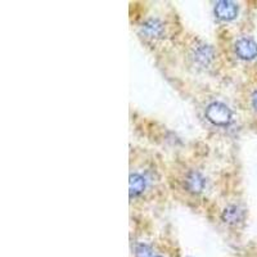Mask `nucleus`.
Segmentation results:
<instances>
[{"label": "nucleus", "instance_id": "f257e3e1", "mask_svg": "<svg viewBox=\"0 0 257 257\" xmlns=\"http://www.w3.org/2000/svg\"><path fill=\"white\" fill-rule=\"evenodd\" d=\"M216 50L203 41H197L190 47L189 58L199 70H211L216 63Z\"/></svg>", "mask_w": 257, "mask_h": 257}, {"label": "nucleus", "instance_id": "f03ea898", "mask_svg": "<svg viewBox=\"0 0 257 257\" xmlns=\"http://www.w3.org/2000/svg\"><path fill=\"white\" fill-rule=\"evenodd\" d=\"M206 120L216 127H228L233 122V111L225 103L213 100L205 108Z\"/></svg>", "mask_w": 257, "mask_h": 257}, {"label": "nucleus", "instance_id": "7ed1b4c3", "mask_svg": "<svg viewBox=\"0 0 257 257\" xmlns=\"http://www.w3.org/2000/svg\"><path fill=\"white\" fill-rule=\"evenodd\" d=\"M139 34L148 41L164 40L167 35V26L157 17L147 18L139 26Z\"/></svg>", "mask_w": 257, "mask_h": 257}, {"label": "nucleus", "instance_id": "20e7f679", "mask_svg": "<svg viewBox=\"0 0 257 257\" xmlns=\"http://www.w3.org/2000/svg\"><path fill=\"white\" fill-rule=\"evenodd\" d=\"M234 52L242 61H253L257 58V43L249 36H242L235 41Z\"/></svg>", "mask_w": 257, "mask_h": 257}, {"label": "nucleus", "instance_id": "39448f33", "mask_svg": "<svg viewBox=\"0 0 257 257\" xmlns=\"http://www.w3.org/2000/svg\"><path fill=\"white\" fill-rule=\"evenodd\" d=\"M245 219V210L240 205L230 203L221 211V220L230 228H237Z\"/></svg>", "mask_w": 257, "mask_h": 257}, {"label": "nucleus", "instance_id": "423d86ee", "mask_svg": "<svg viewBox=\"0 0 257 257\" xmlns=\"http://www.w3.org/2000/svg\"><path fill=\"white\" fill-rule=\"evenodd\" d=\"M184 187L187 189V192L192 193V194H199L205 190L206 184H207V181H206L205 175L198 171V170H189L187 171L184 175Z\"/></svg>", "mask_w": 257, "mask_h": 257}, {"label": "nucleus", "instance_id": "0eeeda50", "mask_svg": "<svg viewBox=\"0 0 257 257\" xmlns=\"http://www.w3.org/2000/svg\"><path fill=\"white\" fill-rule=\"evenodd\" d=\"M238 12L239 8L234 2H229V0H221L217 2L213 7V15L219 21L222 22H230L238 17Z\"/></svg>", "mask_w": 257, "mask_h": 257}, {"label": "nucleus", "instance_id": "6e6552de", "mask_svg": "<svg viewBox=\"0 0 257 257\" xmlns=\"http://www.w3.org/2000/svg\"><path fill=\"white\" fill-rule=\"evenodd\" d=\"M148 187V180L141 173H132L128 180V190H130V198L141 197Z\"/></svg>", "mask_w": 257, "mask_h": 257}, {"label": "nucleus", "instance_id": "1a4fd4ad", "mask_svg": "<svg viewBox=\"0 0 257 257\" xmlns=\"http://www.w3.org/2000/svg\"><path fill=\"white\" fill-rule=\"evenodd\" d=\"M155 249L151 244L144 242H139L134 247V257H153L155 256Z\"/></svg>", "mask_w": 257, "mask_h": 257}, {"label": "nucleus", "instance_id": "9d476101", "mask_svg": "<svg viewBox=\"0 0 257 257\" xmlns=\"http://www.w3.org/2000/svg\"><path fill=\"white\" fill-rule=\"evenodd\" d=\"M249 104H251V108L257 113V89L252 91L249 95Z\"/></svg>", "mask_w": 257, "mask_h": 257}, {"label": "nucleus", "instance_id": "9b49d317", "mask_svg": "<svg viewBox=\"0 0 257 257\" xmlns=\"http://www.w3.org/2000/svg\"><path fill=\"white\" fill-rule=\"evenodd\" d=\"M153 257H167V256H165L164 253H155V256Z\"/></svg>", "mask_w": 257, "mask_h": 257}]
</instances>
